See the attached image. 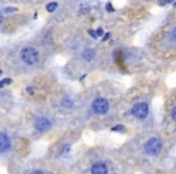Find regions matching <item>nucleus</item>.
Instances as JSON below:
<instances>
[{
    "label": "nucleus",
    "instance_id": "1",
    "mask_svg": "<svg viewBox=\"0 0 176 174\" xmlns=\"http://www.w3.org/2000/svg\"><path fill=\"white\" fill-rule=\"evenodd\" d=\"M21 59L27 65H34L39 62V52L34 47H24L21 51Z\"/></svg>",
    "mask_w": 176,
    "mask_h": 174
},
{
    "label": "nucleus",
    "instance_id": "2",
    "mask_svg": "<svg viewBox=\"0 0 176 174\" xmlns=\"http://www.w3.org/2000/svg\"><path fill=\"white\" fill-rule=\"evenodd\" d=\"M162 150V142L158 138H151L146 144H145V151L148 155H157Z\"/></svg>",
    "mask_w": 176,
    "mask_h": 174
},
{
    "label": "nucleus",
    "instance_id": "3",
    "mask_svg": "<svg viewBox=\"0 0 176 174\" xmlns=\"http://www.w3.org/2000/svg\"><path fill=\"white\" fill-rule=\"evenodd\" d=\"M92 109L95 114H105L109 110V102L105 98H97L92 103Z\"/></svg>",
    "mask_w": 176,
    "mask_h": 174
},
{
    "label": "nucleus",
    "instance_id": "4",
    "mask_svg": "<svg viewBox=\"0 0 176 174\" xmlns=\"http://www.w3.org/2000/svg\"><path fill=\"white\" fill-rule=\"evenodd\" d=\"M132 114L138 118H145L148 115V105L146 103H138L132 108Z\"/></svg>",
    "mask_w": 176,
    "mask_h": 174
},
{
    "label": "nucleus",
    "instance_id": "5",
    "mask_svg": "<svg viewBox=\"0 0 176 174\" xmlns=\"http://www.w3.org/2000/svg\"><path fill=\"white\" fill-rule=\"evenodd\" d=\"M34 126H35V130L39 132H46L51 128V121L46 117H40L35 121Z\"/></svg>",
    "mask_w": 176,
    "mask_h": 174
},
{
    "label": "nucleus",
    "instance_id": "6",
    "mask_svg": "<svg viewBox=\"0 0 176 174\" xmlns=\"http://www.w3.org/2000/svg\"><path fill=\"white\" fill-rule=\"evenodd\" d=\"M10 145H11V142L9 139V137L5 134V133H1L0 134V151L4 154L9 149H10Z\"/></svg>",
    "mask_w": 176,
    "mask_h": 174
},
{
    "label": "nucleus",
    "instance_id": "7",
    "mask_svg": "<svg viewBox=\"0 0 176 174\" xmlns=\"http://www.w3.org/2000/svg\"><path fill=\"white\" fill-rule=\"evenodd\" d=\"M92 174H107V167L103 162H97L92 167Z\"/></svg>",
    "mask_w": 176,
    "mask_h": 174
},
{
    "label": "nucleus",
    "instance_id": "8",
    "mask_svg": "<svg viewBox=\"0 0 176 174\" xmlns=\"http://www.w3.org/2000/svg\"><path fill=\"white\" fill-rule=\"evenodd\" d=\"M82 58L86 60V62H92L94 58H95V51L93 48H86L83 52H82Z\"/></svg>",
    "mask_w": 176,
    "mask_h": 174
},
{
    "label": "nucleus",
    "instance_id": "9",
    "mask_svg": "<svg viewBox=\"0 0 176 174\" xmlns=\"http://www.w3.org/2000/svg\"><path fill=\"white\" fill-rule=\"evenodd\" d=\"M57 7H58V4H57V2H50V4H47V6H46V9H47V11H48V12H53V11H56V10H57Z\"/></svg>",
    "mask_w": 176,
    "mask_h": 174
},
{
    "label": "nucleus",
    "instance_id": "10",
    "mask_svg": "<svg viewBox=\"0 0 176 174\" xmlns=\"http://www.w3.org/2000/svg\"><path fill=\"white\" fill-rule=\"evenodd\" d=\"M12 82V80L11 79H4V80H1V82H0V87H4L6 86V85H10Z\"/></svg>",
    "mask_w": 176,
    "mask_h": 174
},
{
    "label": "nucleus",
    "instance_id": "11",
    "mask_svg": "<svg viewBox=\"0 0 176 174\" xmlns=\"http://www.w3.org/2000/svg\"><path fill=\"white\" fill-rule=\"evenodd\" d=\"M170 39H171L173 41H175V43H176V27L174 28V30L171 31V34H170Z\"/></svg>",
    "mask_w": 176,
    "mask_h": 174
},
{
    "label": "nucleus",
    "instance_id": "12",
    "mask_svg": "<svg viewBox=\"0 0 176 174\" xmlns=\"http://www.w3.org/2000/svg\"><path fill=\"white\" fill-rule=\"evenodd\" d=\"M15 11H17V7H7V9H4V14L5 12H15Z\"/></svg>",
    "mask_w": 176,
    "mask_h": 174
},
{
    "label": "nucleus",
    "instance_id": "13",
    "mask_svg": "<svg viewBox=\"0 0 176 174\" xmlns=\"http://www.w3.org/2000/svg\"><path fill=\"white\" fill-rule=\"evenodd\" d=\"M112 130H124V127H123L122 125H118V126H116V127H114Z\"/></svg>",
    "mask_w": 176,
    "mask_h": 174
},
{
    "label": "nucleus",
    "instance_id": "14",
    "mask_svg": "<svg viewBox=\"0 0 176 174\" xmlns=\"http://www.w3.org/2000/svg\"><path fill=\"white\" fill-rule=\"evenodd\" d=\"M173 0H161L159 1V5H166V4H169V2H171Z\"/></svg>",
    "mask_w": 176,
    "mask_h": 174
},
{
    "label": "nucleus",
    "instance_id": "15",
    "mask_svg": "<svg viewBox=\"0 0 176 174\" xmlns=\"http://www.w3.org/2000/svg\"><path fill=\"white\" fill-rule=\"evenodd\" d=\"M173 118L176 121V106L174 108V110H173Z\"/></svg>",
    "mask_w": 176,
    "mask_h": 174
},
{
    "label": "nucleus",
    "instance_id": "16",
    "mask_svg": "<svg viewBox=\"0 0 176 174\" xmlns=\"http://www.w3.org/2000/svg\"><path fill=\"white\" fill-rule=\"evenodd\" d=\"M97 34H98V36H99V35H103V29H98V30H97Z\"/></svg>",
    "mask_w": 176,
    "mask_h": 174
},
{
    "label": "nucleus",
    "instance_id": "17",
    "mask_svg": "<svg viewBox=\"0 0 176 174\" xmlns=\"http://www.w3.org/2000/svg\"><path fill=\"white\" fill-rule=\"evenodd\" d=\"M31 174H44L42 172H39V171H35V172H33Z\"/></svg>",
    "mask_w": 176,
    "mask_h": 174
},
{
    "label": "nucleus",
    "instance_id": "18",
    "mask_svg": "<svg viewBox=\"0 0 176 174\" xmlns=\"http://www.w3.org/2000/svg\"><path fill=\"white\" fill-rule=\"evenodd\" d=\"M27 91H28V92H30V93H33V89H31L30 87H28V88H27Z\"/></svg>",
    "mask_w": 176,
    "mask_h": 174
},
{
    "label": "nucleus",
    "instance_id": "19",
    "mask_svg": "<svg viewBox=\"0 0 176 174\" xmlns=\"http://www.w3.org/2000/svg\"><path fill=\"white\" fill-rule=\"evenodd\" d=\"M175 6H176V1H175Z\"/></svg>",
    "mask_w": 176,
    "mask_h": 174
}]
</instances>
